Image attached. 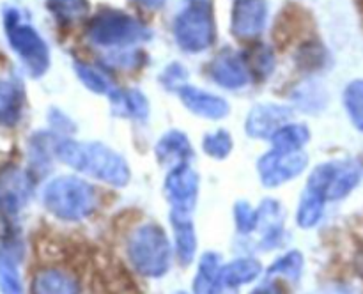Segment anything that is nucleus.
<instances>
[{
    "label": "nucleus",
    "mask_w": 363,
    "mask_h": 294,
    "mask_svg": "<svg viewBox=\"0 0 363 294\" xmlns=\"http://www.w3.org/2000/svg\"><path fill=\"white\" fill-rule=\"evenodd\" d=\"M55 158H59L64 165L89 174L112 186H126L130 181V166L126 159L101 142L59 138L55 145Z\"/></svg>",
    "instance_id": "obj_1"
},
{
    "label": "nucleus",
    "mask_w": 363,
    "mask_h": 294,
    "mask_svg": "<svg viewBox=\"0 0 363 294\" xmlns=\"http://www.w3.org/2000/svg\"><path fill=\"white\" fill-rule=\"evenodd\" d=\"M126 254L131 266L147 278H160L172 264V244L158 223L138 225L128 237Z\"/></svg>",
    "instance_id": "obj_2"
},
{
    "label": "nucleus",
    "mask_w": 363,
    "mask_h": 294,
    "mask_svg": "<svg viewBox=\"0 0 363 294\" xmlns=\"http://www.w3.org/2000/svg\"><path fill=\"white\" fill-rule=\"evenodd\" d=\"M45 208L57 218L66 222H80L92 215L98 205L96 188L74 176H60L50 181L43 190Z\"/></svg>",
    "instance_id": "obj_3"
},
{
    "label": "nucleus",
    "mask_w": 363,
    "mask_h": 294,
    "mask_svg": "<svg viewBox=\"0 0 363 294\" xmlns=\"http://www.w3.org/2000/svg\"><path fill=\"white\" fill-rule=\"evenodd\" d=\"M4 27L9 46L32 78H39L50 67V50L30 23H25L16 7H4Z\"/></svg>",
    "instance_id": "obj_4"
},
{
    "label": "nucleus",
    "mask_w": 363,
    "mask_h": 294,
    "mask_svg": "<svg viewBox=\"0 0 363 294\" xmlns=\"http://www.w3.org/2000/svg\"><path fill=\"white\" fill-rule=\"evenodd\" d=\"M87 35L98 46L124 50L135 43L147 41L151 30L124 11L103 9L89 21Z\"/></svg>",
    "instance_id": "obj_5"
},
{
    "label": "nucleus",
    "mask_w": 363,
    "mask_h": 294,
    "mask_svg": "<svg viewBox=\"0 0 363 294\" xmlns=\"http://www.w3.org/2000/svg\"><path fill=\"white\" fill-rule=\"evenodd\" d=\"M186 9L181 11L174 21V35L184 52H204L215 43L216 28L211 13L213 0H188Z\"/></svg>",
    "instance_id": "obj_6"
},
{
    "label": "nucleus",
    "mask_w": 363,
    "mask_h": 294,
    "mask_svg": "<svg viewBox=\"0 0 363 294\" xmlns=\"http://www.w3.org/2000/svg\"><path fill=\"white\" fill-rule=\"evenodd\" d=\"M308 158L303 151H279L272 149L257 162V170L264 186L275 188L300 176Z\"/></svg>",
    "instance_id": "obj_7"
},
{
    "label": "nucleus",
    "mask_w": 363,
    "mask_h": 294,
    "mask_svg": "<svg viewBox=\"0 0 363 294\" xmlns=\"http://www.w3.org/2000/svg\"><path fill=\"white\" fill-rule=\"evenodd\" d=\"M30 179L16 169L0 174V218L7 225H14L21 209L30 197Z\"/></svg>",
    "instance_id": "obj_8"
},
{
    "label": "nucleus",
    "mask_w": 363,
    "mask_h": 294,
    "mask_svg": "<svg viewBox=\"0 0 363 294\" xmlns=\"http://www.w3.org/2000/svg\"><path fill=\"white\" fill-rule=\"evenodd\" d=\"M165 193L172 211L191 213L197 204L199 176L190 165H181L169 170L165 179Z\"/></svg>",
    "instance_id": "obj_9"
},
{
    "label": "nucleus",
    "mask_w": 363,
    "mask_h": 294,
    "mask_svg": "<svg viewBox=\"0 0 363 294\" xmlns=\"http://www.w3.org/2000/svg\"><path fill=\"white\" fill-rule=\"evenodd\" d=\"M209 77L220 87L230 89H243L250 81V71H248L247 60L234 52L233 48H223L215 55V59L209 64Z\"/></svg>",
    "instance_id": "obj_10"
},
{
    "label": "nucleus",
    "mask_w": 363,
    "mask_h": 294,
    "mask_svg": "<svg viewBox=\"0 0 363 294\" xmlns=\"http://www.w3.org/2000/svg\"><path fill=\"white\" fill-rule=\"evenodd\" d=\"M268 6L264 0H236L230 28L238 39H254L264 30Z\"/></svg>",
    "instance_id": "obj_11"
},
{
    "label": "nucleus",
    "mask_w": 363,
    "mask_h": 294,
    "mask_svg": "<svg viewBox=\"0 0 363 294\" xmlns=\"http://www.w3.org/2000/svg\"><path fill=\"white\" fill-rule=\"evenodd\" d=\"M293 112L277 103H261L250 110L247 117V133L254 138H272L277 130L287 124Z\"/></svg>",
    "instance_id": "obj_12"
},
{
    "label": "nucleus",
    "mask_w": 363,
    "mask_h": 294,
    "mask_svg": "<svg viewBox=\"0 0 363 294\" xmlns=\"http://www.w3.org/2000/svg\"><path fill=\"white\" fill-rule=\"evenodd\" d=\"M257 229L262 232L261 248L273 250L282 247L286 241V230H284V208L280 202L268 198L259 205Z\"/></svg>",
    "instance_id": "obj_13"
},
{
    "label": "nucleus",
    "mask_w": 363,
    "mask_h": 294,
    "mask_svg": "<svg viewBox=\"0 0 363 294\" xmlns=\"http://www.w3.org/2000/svg\"><path fill=\"white\" fill-rule=\"evenodd\" d=\"M181 101L191 113L204 119H222L229 113V103L220 96L206 92L202 89L186 85L179 91Z\"/></svg>",
    "instance_id": "obj_14"
},
{
    "label": "nucleus",
    "mask_w": 363,
    "mask_h": 294,
    "mask_svg": "<svg viewBox=\"0 0 363 294\" xmlns=\"http://www.w3.org/2000/svg\"><path fill=\"white\" fill-rule=\"evenodd\" d=\"M30 294H80V282L62 268H43L32 278Z\"/></svg>",
    "instance_id": "obj_15"
},
{
    "label": "nucleus",
    "mask_w": 363,
    "mask_h": 294,
    "mask_svg": "<svg viewBox=\"0 0 363 294\" xmlns=\"http://www.w3.org/2000/svg\"><path fill=\"white\" fill-rule=\"evenodd\" d=\"M155 152L158 162L169 166V170L188 165V162L194 158V147L188 140V135L179 130H172L163 135L156 144Z\"/></svg>",
    "instance_id": "obj_16"
},
{
    "label": "nucleus",
    "mask_w": 363,
    "mask_h": 294,
    "mask_svg": "<svg viewBox=\"0 0 363 294\" xmlns=\"http://www.w3.org/2000/svg\"><path fill=\"white\" fill-rule=\"evenodd\" d=\"M170 223H172L177 259L181 264L188 266L195 259L197 251V232L191 222V213L170 211Z\"/></svg>",
    "instance_id": "obj_17"
},
{
    "label": "nucleus",
    "mask_w": 363,
    "mask_h": 294,
    "mask_svg": "<svg viewBox=\"0 0 363 294\" xmlns=\"http://www.w3.org/2000/svg\"><path fill=\"white\" fill-rule=\"evenodd\" d=\"M362 179V165L357 159H340L333 163V174L326 188L328 200H339L347 197Z\"/></svg>",
    "instance_id": "obj_18"
},
{
    "label": "nucleus",
    "mask_w": 363,
    "mask_h": 294,
    "mask_svg": "<svg viewBox=\"0 0 363 294\" xmlns=\"http://www.w3.org/2000/svg\"><path fill=\"white\" fill-rule=\"evenodd\" d=\"M25 91L16 78L0 80V126H14L23 113Z\"/></svg>",
    "instance_id": "obj_19"
},
{
    "label": "nucleus",
    "mask_w": 363,
    "mask_h": 294,
    "mask_svg": "<svg viewBox=\"0 0 363 294\" xmlns=\"http://www.w3.org/2000/svg\"><path fill=\"white\" fill-rule=\"evenodd\" d=\"M112 112L128 119L144 120L149 115V101L144 92L137 89H113L110 92Z\"/></svg>",
    "instance_id": "obj_20"
},
{
    "label": "nucleus",
    "mask_w": 363,
    "mask_h": 294,
    "mask_svg": "<svg viewBox=\"0 0 363 294\" xmlns=\"http://www.w3.org/2000/svg\"><path fill=\"white\" fill-rule=\"evenodd\" d=\"M21 254L14 241L0 248V294H25L18 261Z\"/></svg>",
    "instance_id": "obj_21"
},
{
    "label": "nucleus",
    "mask_w": 363,
    "mask_h": 294,
    "mask_svg": "<svg viewBox=\"0 0 363 294\" xmlns=\"http://www.w3.org/2000/svg\"><path fill=\"white\" fill-rule=\"evenodd\" d=\"M222 259L216 251H206L199 261L197 275L194 278V294H220L223 289L220 282Z\"/></svg>",
    "instance_id": "obj_22"
},
{
    "label": "nucleus",
    "mask_w": 363,
    "mask_h": 294,
    "mask_svg": "<svg viewBox=\"0 0 363 294\" xmlns=\"http://www.w3.org/2000/svg\"><path fill=\"white\" fill-rule=\"evenodd\" d=\"M262 271V266L257 259L254 257H240L230 261L229 264L222 266V273H220V282L222 287L227 289H234V287L245 285L254 280L259 278Z\"/></svg>",
    "instance_id": "obj_23"
},
{
    "label": "nucleus",
    "mask_w": 363,
    "mask_h": 294,
    "mask_svg": "<svg viewBox=\"0 0 363 294\" xmlns=\"http://www.w3.org/2000/svg\"><path fill=\"white\" fill-rule=\"evenodd\" d=\"M59 137L53 133H35L30 138V163L32 169L38 174H45L50 170V162L52 156H55V145Z\"/></svg>",
    "instance_id": "obj_24"
},
{
    "label": "nucleus",
    "mask_w": 363,
    "mask_h": 294,
    "mask_svg": "<svg viewBox=\"0 0 363 294\" xmlns=\"http://www.w3.org/2000/svg\"><path fill=\"white\" fill-rule=\"evenodd\" d=\"M326 198L321 193L314 190H308L305 188L303 195H301L300 205H298V225L301 229H312V227L318 225L321 222L323 215H325V205Z\"/></svg>",
    "instance_id": "obj_25"
},
{
    "label": "nucleus",
    "mask_w": 363,
    "mask_h": 294,
    "mask_svg": "<svg viewBox=\"0 0 363 294\" xmlns=\"http://www.w3.org/2000/svg\"><path fill=\"white\" fill-rule=\"evenodd\" d=\"M273 149L279 151H301L305 144L311 140V131L305 124H284L280 130L272 135Z\"/></svg>",
    "instance_id": "obj_26"
},
{
    "label": "nucleus",
    "mask_w": 363,
    "mask_h": 294,
    "mask_svg": "<svg viewBox=\"0 0 363 294\" xmlns=\"http://www.w3.org/2000/svg\"><path fill=\"white\" fill-rule=\"evenodd\" d=\"M50 13L60 25H73L89 13L87 0H46Z\"/></svg>",
    "instance_id": "obj_27"
},
{
    "label": "nucleus",
    "mask_w": 363,
    "mask_h": 294,
    "mask_svg": "<svg viewBox=\"0 0 363 294\" xmlns=\"http://www.w3.org/2000/svg\"><path fill=\"white\" fill-rule=\"evenodd\" d=\"M303 273V255L300 250H291L286 255L277 259L268 269V276H280L287 278L291 282H298Z\"/></svg>",
    "instance_id": "obj_28"
},
{
    "label": "nucleus",
    "mask_w": 363,
    "mask_h": 294,
    "mask_svg": "<svg viewBox=\"0 0 363 294\" xmlns=\"http://www.w3.org/2000/svg\"><path fill=\"white\" fill-rule=\"evenodd\" d=\"M74 71H77L80 81L89 91L96 92V94H110L113 91L110 78L92 64L74 62Z\"/></svg>",
    "instance_id": "obj_29"
},
{
    "label": "nucleus",
    "mask_w": 363,
    "mask_h": 294,
    "mask_svg": "<svg viewBox=\"0 0 363 294\" xmlns=\"http://www.w3.org/2000/svg\"><path fill=\"white\" fill-rule=\"evenodd\" d=\"M344 106L351 123L363 131V80H353L344 91Z\"/></svg>",
    "instance_id": "obj_30"
},
{
    "label": "nucleus",
    "mask_w": 363,
    "mask_h": 294,
    "mask_svg": "<svg viewBox=\"0 0 363 294\" xmlns=\"http://www.w3.org/2000/svg\"><path fill=\"white\" fill-rule=\"evenodd\" d=\"M245 60H247L248 71H250L252 77L259 78V80L268 78L272 74L273 67H275V57H273L272 48L266 45L255 46Z\"/></svg>",
    "instance_id": "obj_31"
},
{
    "label": "nucleus",
    "mask_w": 363,
    "mask_h": 294,
    "mask_svg": "<svg viewBox=\"0 0 363 294\" xmlns=\"http://www.w3.org/2000/svg\"><path fill=\"white\" fill-rule=\"evenodd\" d=\"M202 147H204L206 154L211 156V158L223 159L233 151V137H230L229 131L216 130L213 133L206 135Z\"/></svg>",
    "instance_id": "obj_32"
},
{
    "label": "nucleus",
    "mask_w": 363,
    "mask_h": 294,
    "mask_svg": "<svg viewBox=\"0 0 363 294\" xmlns=\"http://www.w3.org/2000/svg\"><path fill=\"white\" fill-rule=\"evenodd\" d=\"M296 59L300 67H303L307 71H314L325 64V48L321 45H318V43H307V45H303L298 50Z\"/></svg>",
    "instance_id": "obj_33"
},
{
    "label": "nucleus",
    "mask_w": 363,
    "mask_h": 294,
    "mask_svg": "<svg viewBox=\"0 0 363 294\" xmlns=\"http://www.w3.org/2000/svg\"><path fill=\"white\" fill-rule=\"evenodd\" d=\"M160 81L165 89L169 91H181L183 87L188 85V71L183 64L172 62L170 66H167L163 69V73L160 74Z\"/></svg>",
    "instance_id": "obj_34"
},
{
    "label": "nucleus",
    "mask_w": 363,
    "mask_h": 294,
    "mask_svg": "<svg viewBox=\"0 0 363 294\" xmlns=\"http://www.w3.org/2000/svg\"><path fill=\"white\" fill-rule=\"evenodd\" d=\"M234 220H236V227L240 232H252L254 229H257V209H254L245 200L238 202L234 208Z\"/></svg>",
    "instance_id": "obj_35"
},
{
    "label": "nucleus",
    "mask_w": 363,
    "mask_h": 294,
    "mask_svg": "<svg viewBox=\"0 0 363 294\" xmlns=\"http://www.w3.org/2000/svg\"><path fill=\"white\" fill-rule=\"evenodd\" d=\"M142 53L131 52V50H119V52L110 53V57L106 59V62L112 64V66L121 67V69H133L140 64Z\"/></svg>",
    "instance_id": "obj_36"
},
{
    "label": "nucleus",
    "mask_w": 363,
    "mask_h": 294,
    "mask_svg": "<svg viewBox=\"0 0 363 294\" xmlns=\"http://www.w3.org/2000/svg\"><path fill=\"white\" fill-rule=\"evenodd\" d=\"M50 123L57 128H62V130H69L71 120L62 112H59V110H52V113H50Z\"/></svg>",
    "instance_id": "obj_37"
},
{
    "label": "nucleus",
    "mask_w": 363,
    "mask_h": 294,
    "mask_svg": "<svg viewBox=\"0 0 363 294\" xmlns=\"http://www.w3.org/2000/svg\"><path fill=\"white\" fill-rule=\"evenodd\" d=\"M252 294H284V289L277 282H266L259 285Z\"/></svg>",
    "instance_id": "obj_38"
},
{
    "label": "nucleus",
    "mask_w": 363,
    "mask_h": 294,
    "mask_svg": "<svg viewBox=\"0 0 363 294\" xmlns=\"http://www.w3.org/2000/svg\"><path fill=\"white\" fill-rule=\"evenodd\" d=\"M137 4H140V6L147 7V9H160V7L165 4V0H135Z\"/></svg>",
    "instance_id": "obj_39"
},
{
    "label": "nucleus",
    "mask_w": 363,
    "mask_h": 294,
    "mask_svg": "<svg viewBox=\"0 0 363 294\" xmlns=\"http://www.w3.org/2000/svg\"><path fill=\"white\" fill-rule=\"evenodd\" d=\"M354 268H357L358 275L363 278V248L357 254V257H354Z\"/></svg>",
    "instance_id": "obj_40"
},
{
    "label": "nucleus",
    "mask_w": 363,
    "mask_h": 294,
    "mask_svg": "<svg viewBox=\"0 0 363 294\" xmlns=\"http://www.w3.org/2000/svg\"><path fill=\"white\" fill-rule=\"evenodd\" d=\"M177 294H186V293H177Z\"/></svg>",
    "instance_id": "obj_41"
}]
</instances>
